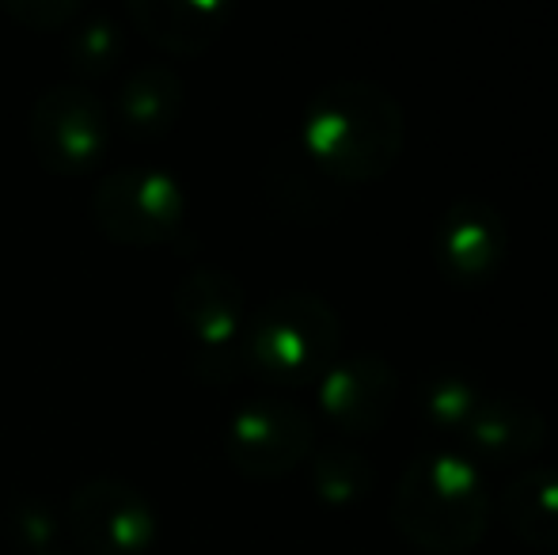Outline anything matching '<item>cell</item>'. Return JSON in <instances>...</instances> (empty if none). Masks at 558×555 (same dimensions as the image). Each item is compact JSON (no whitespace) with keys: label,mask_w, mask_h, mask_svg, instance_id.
I'll return each mask as SVG.
<instances>
[{"label":"cell","mask_w":558,"mask_h":555,"mask_svg":"<svg viewBox=\"0 0 558 555\" xmlns=\"http://www.w3.org/2000/svg\"><path fill=\"white\" fill-rule=\"evenodd\" d=\"M490 491L478 464L463 453L429 449L399 472L391 521L414 548L429 555H468L490 529Z\"/></svg>","instance_id":"7a4b0ae2"},{"label":"cell","mask_w":558,"mask_h":555,"mask_svg":"<svg viewBox=\"0 0 558 555\" xmlns=\"http://www.w3.org/2000/svg\"><path fill=\"white\" fill-rule=\"evenodd\" d=\"M551 354H555V362H558V316H555V324H551Z\"/></svg>","instance_id":"44dd1931"},{"label":"cell","mask_w":558,"mask_h":555,"mask_svg":"<svg viewBox=\"0 0 558 555\" xmlns=\"http://www.w3.org/2000/svg\"><path fill=\"white\" fill-rule=\"evenodd\" d=\"M342 191L301 145H286L266 164V194L281 217L301 225H319L342 206Z\"/></svg>","instance_id":"4fadbf2b"},{"label":"cell","mask_w":558,"mask_h":555,"mask_svg":"<svg viewBox=\"0 0 558 555\" xmlns=\"http://www.w3.org/2000/svg\"><path fill=\"white\" fill-rule=\"evenodd\" d=\"M501 518L532 548H558V464L513 475L501 491Z\"/></svg>","instance_id":"9a60e30c"},{"label":"cell","mask_w":558,"mask_h":555,"mask_svg":"<svg viewBox=\"0 0 558 555\" xmlns=\"http://www.w3.org/2000/svg\"><path fill=\"white\" fill-rule=\"evenodd\" d=\"M316 385H319V411L345 437L376 434L391 419L399 400L396 365L384 354H373V350L338 358Z\"/></svg>","instance_id":"30bf717a"},{"label":"cell","mask_w":558,"mask_h":555,"mask_svg":"<svg viewBox=\"0 0 558 555\" xmlns=\"http://www.w3.org/2000/svg\"><path fill=\"white\" fill-rule=\"evenodd\" d=\"M509 260V225L486 198H456L434 232L437 270L463 289H478L498 278Z\"/></svg>","instance_id":"9c48e42d"},{"label":"cell","mask_w":558,"mask_h":555,"mask_svg":"<svg viewBox=\"0 0 558 555\" xmlns=\"http://www.w3.org/2000/svg\"><path fill=\"white\" fill-rule=\"evenodd\" d=\"M4 533L8 544L20 555H53L61 544V533H65V521H61V514L46 498L23 495L8 506Z\"/></svg>","instance_id":"d6986e66"},{"label":"cell","mask_w":558,"mask_h":555,"mask_svg":"<svg viewBox=\"0 0 558 555\" xmlns=\"http://www.w3.org/2000/svg\"><path fill=\"white\" fill-rule=\"evenodd\" d=\"M92 221L125 248H160L186 221V191L163 168L111 171L92 194Z\"/></svg>","instance_id":"5b68a950"},{"label":"cell","mask_w":558,"mask_h":555,"mask_svg":"<svg viewBox=\"0 0 558 555\" xmlns=\"http://www.w3.org/2000/svg\"><path fill=\"white\" fill-rule=\"evenodd\" d=\"M296 145L335 179L361 186L388 176L407 145V114L384 84L345 76L308 99Z\"/></svg>","instance_id":"6da1fadb"},{"label":"cell","mask_w":558,"mask_h":555,"mask_svg":"<svg viewBox=\"0 0 558 555\" xmlns=\"http://www.w3.org/2000/svg\"><path fill=\"white\" fill-rule=\"evenodd\" d=\"M186 88L179 73L160 61H145V65L130 69L125 81L114 92V114L122 130L137 141H156L171 134L183 114Z\"/></svg>","instance_id":"5bb4252c"},{"label":"cell","mask_w":558,"mask_h":555,"mask_svg":"<svg viewBox=\"0 0 558 555\" xmlns=\"http://www.w3.org/2000/svg\"><path fill=\"white\" fill-rule=\"evenodd\" d=\"M243 370L266 385L301 388L319 381L338 362L342 319L319 293L289 289L255 309L243 327Z\"/></svg>","instance_id":"3957f363"},{"label":"cell","mask_w":558,"mask_h":555,"mask_svg":"<svg viewBox=\"0 0 558 555\" xmlns=\"http://www.w3.org/2000/svg\"><path fill=\"white\" fill-rule=\"evenodd\" d=\"M0 12L27 31H69L84 15V8L76 0H4Z\"/></svg>","instance_id":"ffe728a7"},{"label":"cell","mask_w":558,"mask_h":555,"mask_svg":"<svg viewBox=\"0 0 558 555\" xmlns=\"http://www.w3.org/2000/svg\"><path fill=\"white\" fill-rule=\"evenodd\" d=\"M65 526L88 555H148L160 536L156 506L118 475L81 483L69 498Z\"/></svg>","instance_id":"ba28073f"},{"label":"cell","mask_w":558,"mask_h":555,"mask_svg":"<svg viewBox=\"0 0 558 555\" xmlns=\"http://www.w3.org/2000/svg\"><path fill=\"white\" fill-rule=\"evenodd\" d=\"M111 119L88 84H53L31 107V148L53 176H84L107 153Z\"/></svg>","instance_id":"52a82bcc"},{"label":"cell","mask_w":558,"mask_h":555,"mask_svg":"<svg viewBox=\"0 0 558 555\" xmlns=\"http://www.w3.org/2000/svg\"><path fill=\"white\" fill-rule=\"evenodd\" d=\"M130 23L175 58H198L225 35L232 8L225 0H133Z\"/></svg>","instance_id":"7c38bea8"},{"label":"cell","mask_w":558,"mask_h":555,"mask_svg":"<svg viewBox=\"0 0 558 555\" xmlns=\"http://www.w3.org/2000/svg\"><path fill=\"white\" fill-rule=\"evenodd\" d=\"M478 400H483L478 381L471 377V373L456 370V365H441V370L426 373V377L418 381V393H414L418 415L434 430H448V434H460V430L468 426Z\"/></svg>","instance_id":"2e32d148"},{"label":"cell","mask_w":558,"mask_h":555,"mask_svg":"<svg viewBox=\"0 0 558 555\" xmlns=\"http://www.w3.org/2000/svg\"><path fill=\"white\" fill-rule=\"evenodd\" d=\"M460 437L486 464H524L544 453L547 415L524 396H483Z\"/></svg>","instance_id":"8fae6325"},{"label":"cell","mask_w":558,"mask_h":555,"mask_svg":"<svg viewBox=\"0 0 558 555\" xmlns=\"http://www.w3.org/2000/svg\"><path fill=\"white\" fill-rule=\"evenodd\" d=\"M125 53V31L114 15L84 12L73 27L65 31V58L69 69L84 81L107 76Z\"/></svg>","instance_id":"ac0fdd59"},{"label":"cell","mask_w":558,"mask_h":555,"mask_svg":"<svg viewBox=\"0 0 558 555\" xmlns=\"http://www.w3.org/2000/svg\"><path fill=\"white\" fill-rule=\"evenodd\" d=\"M53 555H69V552H53Z\"/></svg>","instance_id":"7402d4cb"},{"label":"cell","mask_w":558,"mask_h":555,"mask_svg":"<svg viewBox=\"0 0 558 555\" xmlns=\"http://www.w3.org/2000/svg\"><path fill=\"white\" fill-rule=\"evenodd\" d=\"M312 472V491H316L319 503L327 506H353L373 491L376 468L353 445H324L308 457Z\"/></svg>","instance_id":"e0dca14e"},{"label":"cell","mask_w":558,"mask_h":555,"mask_svg":"<svg viewBox=\"0 0 558 555\" xmlns=\"http://www.w3.org/2000/svg\"><path fill=\"white\" fill-rule=\"evenodd\" d=\"M316 453V422L281 396L243 403L225 430V457L247 480H281Z\"/></svg>","instance_id":"8992f818"},{"label":"cell","mask_w":558,"mask_h":555,"mask_svg":"<svg viewBox=\"0 0 558 555\" xmlns=\"http://www.w3.org/2000/svg\"><path fill=\"white\" fill-rule=\"evenodd\" d=\"M175 319L191 335V370L206 385H228L243 373V327L247 297L232 275L217 267L191 270L175 286Z\"/></svg>","instance_id":"277c9868"}]
</instances>
